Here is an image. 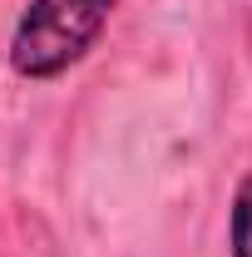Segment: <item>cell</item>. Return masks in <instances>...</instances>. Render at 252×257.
Returning a JSON list of instances; mask_svg holds the SVG:
<instances>
[{"label": "cell", "mask_w": 252, "mask_h": 257, "mask_svg": "<svg viewBox=\"0 0 252 257\" xmlns=\"http://www.w3.org/2000/svg\"><path fill=\"white\" fill-rule=\"evenodd\" d=\"M119 0H30L10 30V69L20 79H60L99 45Z\"/></svg>", "instance_id": "obj_1"}, {"label": "cell", "mask_w": 252, "mask_h": 257, "mask_svg": "<svg viewBox=\"0 0 252 257\" xmlns=\"http://www.w3.org/2000/svg\"><path fill=\"white\" fill-rule=\"evenodd\" d=\"M227 242H232V257H252V173L237 183V193H232Z\"/></svg>", "instance_id": "obj_2"}]
</instances>
